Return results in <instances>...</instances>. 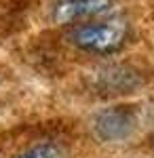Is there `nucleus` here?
<instances>
[{"instance_id": "obj_1", "label": "nucleus", "mask_w": 154, "mask_h": 158, "mask_svg": "<svg viewBox=\"0 0 154 158\" xmlns=\"http://www.w3.org/2000/svg\"><path fill=\"white\" fill-rule=\"evenodd\" d=\"M129 38V23L122 17H101L78 23L70 34L72 44L95 55H112L125 47Z\"/></svg>"}, {"instance_id": "obj_2", "label": "nucleus", "mask_w": 154, "mask_h": 158, "mask_svg": "<svg viewBox=\"0 0 154 158\" xmlns=\"http://www.w3.org/2000/svg\"><path fill=\"white\" fill-rule=\"evenodd\" d=\"M112 6L114 0H57L53 4L51 17L55 23L89 21L95 17H106Z\"/></svg>"}, {"instance_id": "obj_3", "label": "nucleus", "mask_w": 154, "mask_h": 158, "mask_svg": "<svg viewBox=\"0 0 154 158\" xmlns=\"http://www.w3.org/2000/svg\"><path fill=\"white\" fill-rule=\"evenodd\" d=\"M133 127V112L127 108H110L95 116L93 129L99 139L116 141L122 139Z\"/></svg>"}, {"instance_id": "obj_4", "label": "nucleus", "mask_w": 154, "mask_h": 158, "mask_svg": "<svg viewBox=\"0 0 154 158\" xmlns=\"http://www.w3.org/2000/svg\"><path fill=\"white\" fill-rule=\"evenodd\" d=\"M11 158H63V150L55 141H40V143H34L17 152Z\"/></svg>"}]
</instances>
